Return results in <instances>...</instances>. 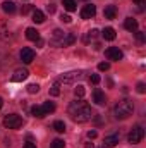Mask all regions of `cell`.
<instances>
[{
  "label": "cell",
  "instance_id": "cell-16",
  "mask_svg": "<svg viewBox=\"0 0 146 148\" xmlns=\"http://www.w3.org/2000/svg\"><path fill=\"white\" fill-rule=\"evenodd\" d=\"M105 19H115V16H117V9H115V5H108V7H105Z\"/></svg>",
  "mask_w": 146,
  "mask_h": 148
},
{
  "label": "cell",
  "instance_id": "cell-14",
  "mask_svg": "<svg viewBox=\"0 0 146 148\" xmlns=\"http://www.w3.org/2000/svg\"><path fill=\"white\" fill-rule=\"evenodd\" d=\"M2 10H3L5 14H14V12H16V3L10 2V0H7V2L2 3Z\"/></svg>",
  "mask_w": 146,
  "mask_h": 148
},
{
  "label": "cell",
  "instance_id": "cell-30",
  "mask_svg": "<svg viewBox=\"0 0 146 148\" xmlns=\"http://www.w3.org/2000/svg\"><path fill=\"white\" fill-rule=\"evenodd\" d=\"M89 83L98 84V83H100V76H98V74H91V76H89Z\"/></svg>",
  "mask_w": 146,
  "mask_h": 148
},
{
  "label": "cell",
  "instance_id": "cell-17",
  "mask_svg": "<svg viewBox=\"0 0 146 148\" xmlns=\"http://www.w3.org/2000/svg\"><path fill=\"white\" fill-rule=\"evenodd\" d=\"M26 38L31 40V41H36V40H40V33H38L35 28H28L26 29Z\"/></svg>",
  "mask_w": 146,
  "mask_h": 148
},
{
  "label": "cell",
  "instance_id": "cell-21",
  "mask_svg": "<svg viewBox=\"0 0 146 148\" xmlns=\"http://www.w3.org/2000/svg\"><path fill=\"white\" fill-rule=\"evenodd\" d=\"M31 115H33V117H38V119L45 117V114H43V109H41L40 105H33V107H31Z\"/></svg>",
  "mask_w": 146,
  "mask_h": 148
},
{
  "label": "cell",
  "instance_id": "cell-27",
  "mask_svg": "<svg viewBox=\"0 0 146 148\" xmlns=\"http://www.w3.org/2000/svg\"><path fill=\"white\" fill-rule=\"evenodd\" d=\"M64 147H65L64 140H59V138H57V140L52 141V148H64Z\"/></svg>",
  "mask_w": 146,
  "mask_h": 148
},
{
  "label": "cell",
  "instance_id": "cell-22",
  "mask_svg": "<svg viewBox=\"0 0 146 148\" xmlns=\"http://www.w3.org/2000/svg\"><path fill=\"white\" fill-rule=\"evenodd\" d=\"M96 36H98V29H91V31H88V33L84 35V43H89V41H93Z\"/></svg>",
  "mask_w": 146,
  "mask_h": 148
},
{
  "label": "cell",
  "instance_id": "cell-5",
  "mask_svg": "<svg viewBox=\"0 0 146 148\" xmlns=\"http://www.w3.org/2000/svg\"><path fill=\"white\" fill-rule=\"evenodd\" d=\"M81 77H83V71H71V73H64L62 76H59L57 83L59 84H71V83L81 79Z\"/></svg>",
  "mask_w": 146,
  "mask_h": 148
},
{
  "label": "cell",
  "instance_id": "cell-20",
  "mask_svg": "<svg viewBox=\"0 0 146 148\" xmlns=\"http://www.w3.org/2000/svg\"><path fill=\"white\" fill-rule=\"evenodd\" d=\"M41 109H43V114H45V115H48V114H52V112L55 110V103H52V102H45V103L41 105Z\"/></svg>",
  "mask_w": 146,
  "mask_h": 148
},
{
  "label": "cell",
  "instance_id": "cell-12",
  "mask_svg": "<svg viewBox=\"0 0 146 148\" xmlns=\"http://www.w3.org/2000/svg\"><path fill=\"white\" fill-rule=\"evenodd\" d=\"M117 143H119V136H117V134H110V136H107V138L103 140V145L100 148H113Z\"/></svg>",
  "mask_w": 146,
  "mask_h": 148
},
{
  "label": "cell",
  "instance_id": "cell-29",
  "mask_svg": "<svg viewBox=\"0 0 146 148\" xmlns=\"http://www.w3.org/2000/svg\"><path fill=\"white\" fill-rule=\"evenodd\" d=\"M108 69H110L108 62H100V64H98V71H108Z\"/></svg>",
  "mask_w": 146,
  "mask_h": 148
},
{
  "label": "cell",
  "instance_id": "cell-23",
  "mask_svg": "<svg viewBox=\"0 0 146 148\" xmlns=\"http://www.w3.org/2000/svg\"><path fill=\"white\" fill-rule=\"evenodd\" d=\"M62 3H64V9L65 10H69V12L76 10V2L74 0H62Z\"/></svg>",
  "mask_w": 146,
  "mask_h": 148
},
{
  "label": "cell",
  "instance_id": "cell-41",
  "mask_svg": "<svg viewBox=\"0 0 146 148\" xmlns=\"http://www.w3.org/2000/svg\"><path fill=\"white\" fill-rule=\"evenodd\" d=\"M2 105H3V100H2V98H0V109H2Z\"/></svg>",
  "mask_w": 146,
  "mask_h": 148
},
{
  "label": "cell",
  "instance_id": "cell-6",
  "mask_svg": "<svg viewBox=\"0 0 146 148\" xmlns=\"http://www.w3.org/2000/svg\"><path fill=\"white\" fill-rule=\"evenodd\" d=\"M143 136H145V129H143L141 126H134V127H132V131L129 133L127 140H129V143L136 145V143H139V141L143 140Z\"/></svg>",
  "mask_w": 146,
  "mask_h": 148
},
{
  "label": "cell",
  "instance_id": "cell-11",
  "mask_svg": "<svg viewBox=\"0 0 146 148\" xmlns=\"http://www.w3.org/2000/svg\"><path fill=\"white\" fill-rule=\"evenodd\" d=\"M28 76H29V73H28V69H16L10 79H12L14 83H21V81H24V79H26Z\"/></svg>",
  "mask_w": 146,
  "mask_h": 148
},
{
  "label": "cell",
  "instance_id": "cell-32",
  "mask_svg": "<svg viewBox=\"0 0 146 148\" xmlns=\"http://www.w3.org/2000/svg\"><path fill=\"white\" fill-rule=\"evenodd\" d=\"M136 90H138V93H145V91H146V84H145V83H138Z\"/></svg>",
  "mask_w": 146,
  "mask_h": 148
},
{
  "label": "cell",
  "instance_id": "cell-35",
  "mask_svg": "<svg viewBox=\"0 0 146 148\" xmlns=\"http://www.w3.org/2000/svg\"><path fill=\"white\" fill-rule=\"evenodd\" d=\"M46 12H48V14H53V12H55V5H53V3H48V5H46Z\"/></svg>",
  "mask_w": 146,
  "mask_h": 148
},
{
  "label": "cell",
  "instance_id": "cell-4",
  "mask_svg": "<svg viewBox=\"0 0 146 148\" xmlns=\"http://www.w3.org/2000/svg\"><path fill=\"white\" fill-rule=\"evenodd\" d=\"M3 126L7 129H19L23 126V119L17 114H9V115L3 117Z\"/></svg>",
  "mask_w": 146,
  "mask_h": 148
},
{
  "label": "cell",
  "instance_id": "cell-34",
  "mask_svg": "<svg viewBox=\"0 0 146 148\" xmlns=\"http://www.w3.org/2000/svg\"><path fill=\"white\" fill-rule=\"evenodd\" d=\"M96 136H98V133H96L95 129H91V131H88V138H89V140H95Z\"/></svg>",
  "mask_w": 146,
  "mask_h": 148
},
{
  "label": "cell",
  "instance_id": "cell-8",
  "mask_svg": "<svg viewBox=\"0 0 146 148\" xmlns=\"http://www.w3.org/2000/svg\"><path fill=\"white\" fill-rule=\"evenodd\" d=\"M96 14V7L93 3H88L81 9V19H93Z\"/></svg>",
  "mask_w": 146,
  "mask_h": 148
},
{
  "label": "cell",
  "instance_id": "cell-13",
  "mask_svg": "<svg viewBox=\"0 0 146 148\" xmlns=\"http://www.w3.org/2000/svg\"><path fill=\"white\" fill-rule=\"evenodd\" d=\"M124 28L127 29V31H138V21L134 19V17H127L126 21H124Z\"/></svg>",
  "mask_w": 146,
  "mask_h": 148
},
{
  "label": "cell",
  "instance_id": "cell-40",
  "mask_svg": "<svg viewBox=\"0 0 146 148\" xmlns=\"http://www.w3.org/2000/svg\"><path fill=\"white\" fill-rule=\"evenodd\" d=\"M134 2H136V3H139V5H141V3H143V2H145V0H134Z\"/></svg>",
  "mask_w": 146,
  "mask_h": 148
},
{
  "label": "cell",
  "instance_id": "cell-1",
  "mask_svg": "<svg viewBox=\"0 0 146 148\" xmlns=\"http://www.w3.org/2000/svg\"><path fill=\"white\" fill-rule=\"evenodd\" d=\"M69 115L74 122H86L93 117V112L84 100H76L69 105Z\"/></svg>",
  "mask_w": 146,
  "mask_h": 148
},
{
  "label": "cell",
  "instance_id": "cell-18",
  "mask_svg": "<svg viewBox=\"0 0 146 148\" xmlns=\"http://www.w3.org/2000/svg\"><path fill=\"white\" fill-rule=\"evenodd\" d=\"M33 21L36 23V24H41V23H45V14L41 12V10H33Z\"/></svg>",
  "mask_w": 146,
  "mask_h": 148
},
{
  "label": "cell",
  "instance_id": "cell-33",
  "mask_svg": "<svg viewBox=\"0 0 146 148\" xmlns=\"http://www.w3.org/2000/svg\"><path fill=\"white\" fill-rule=\"evenodd\" d=\"M33 10V5H24L23 9H21V14L24 16V14H28V12H31Z\"/></svg>",
  "mask_w": 146,
  "mask_h": 148
},
{
  "label": "cell",
  "instance_id": "cell-7",
  "mask_svg": "<svg viewBox=\"0 0 146 148\" xmlns=\"http://www.w3.org/2000/svg\"><path fill=\"white\" fill-rule=\"evenodd\" d=\"M19 55H21V60H23L24 64H31V62L35 60V50L29 48V47H24Z\"/></svg>",
  "mask_w": 146,
  "mask_h": 148
},
{
  "label": "cell",
  "instance_id": "cell-10",
  "mask_svg": "<svg viewBox=\"0 0 146 148\" xmlns=\"http://www.w3.org/2000/svg\"><path fill=\"white\" fill-rule=\"evenodd\" d=\"M93 102H95L96 105H105V103H107V97H105V93H103L100 88H96V90L93 91Z\"/></svg>",
  "mask_w": 146,
  "mask_h": 148
},
{
  "label": "cell",
  "instance_id": "cell-19",
  "mask_svg": "<svg viewBox=\"0 0 146 148\" xmlns=\"http://www.w3.org/2000/svg\"><path fill=\"white\" fill-rule=\"evenodd\" d=\"M102 35H103V38H105V40L112 41V40H115V29H113V28H105Z\"/></svg>",
  "mask_w": 146,
  "mask_h": 148
},
{
  "label": "cell",
  "instance_id": "cell-37",
  "mask_svg": "<svg viewBox=\"0 0 146 148\" xmlns=\"http://www.w3.org/2000/svg\"><path fill=\"white\" fill-rule=\"evenodd\" d=\"M23 148H36V145H35V143H26Z\"/></svg>",
  "mask_w": 146,
  "mask_h": 148
},
{
  "label": "cell",
  "instance_id": "cell-26",
  "mask_svg": "<svg viewBox=\"0 0 146 148\" xmlns=\"http://www.w3.org/2000/svg\"><path fill=\"white\" fill-rule=\"evenodd\" d=\"M50 95H52V97H59V95H60L59 83H53V84H52V88H50Z\"/></svg>",
  "mask_w": 146,
  "mask_h": 148
},
{
  "label": "cell",
  "instance_id": "cell-3",
  "mask_svg": "<svg viewBox=\"0 0 146 148\" xmlns=\"http://www.w3.org/2000/svg\"><path fill=\"white\" fill-rule=\"evenodd\" d=\"M132 110H134L132 102H131V100H122V102H119V103L115 105L113 114H115V119L124 121V119H127V117L132 114Z\"/></svg>",
  "mask_w": 146,
  "mask_h": 148
},
{
  "label": "cell",
  "instance_id": "cell-2",
  "mask_svg": "<svg viewBox=\"0 0 146 148\" xmlns=\"http://www.w3.org/2000/svg\"><path fill=\"white\" fill-rule=\"evenodd\" d=\"M76 41V36L72 33L62 31V29H53L52 36H50V45L53 47H69Z\"/></svg>",
  "mask_w": 146,
  "mask_h": 148
},
{
  "label": "cell",
  "instance_id": "cell-39",
  "mask_svg": "<svg viewBox=\"0 0 146 148\" xmlns=\"http://www.w3.org/2000/svg\"><path fill=\"white\" fill-rule=\"evenodd\" d=\"M84 148H95V147H93V143H86V145H84Z\"/></svg>",
  "mask_w": 146,
  "mask_h": 148
},
{
  "label": "cell",
  "instance_id": "cell-36",
  "mask_svg": "<svg viewBox=\"0 0 146 148\" xmlns=\"http://www.w3.org/2000/svg\"><path fill=\"white\" fill-rule=\"evenodd\" d=\"M138 40H139V41H145V35H143L141 31H138Z\"/></svg>",
  "mask_w": 146,
  "mask_h": 148
},
{
  "label": "cell",
  "instance_id": "cell-15",
  "mask_svg": "<svg viewBox=\"0 0 146 148\" xmlns=\"http://www.w3.org/2000/svg\"><path fill=\"white\" fill-rule=\"evenodd\" d=\"M0 38H2L3 41H9V40H10V33H9V29H7V24H5V23H0Z\"/></svg>",
  "mask_w": 146,
  "mask_h": 148
},
{
  "label": "cell",
  "instance_id": "cell-38",
  "mask_svg": "<svg viewBox=\"0 0 146 148\" xmlns=\"http://www.w3.org/2000/svg\"><path fill=\"white\" fill-rule=\"evenodd\" d=\"M36 45H38V47H43V40H41V38L36 40Z\"/></svg>",
  "mask_w": 146,
  "mask_h": 148
},
{
  "label": "cell",
  "instance_id": "cell-9",
  "mask_svg": "<svg viewBox=\"0 0 146 148\" xmlns=\"http://www.w3.org/2000/svg\"><path fill=\"white\" fill-rule=\"evenodd\" d=\"M105 57L108 59V60H122V57H124V53L119 50V48H115V47H110L105 50Z\"/></svg>",
  "mask_w": 146,
  "mask_h": 148
},
{
  "label": "cell",
  "instance_id": "cell-31",
  "mask_svg": "<svg viewBox=\"0 0 146 148\" xmlns=\"http://www.w3.org/2000/svg\"><path fill=\"white\" fill-rule=\"evenodd\" d=\"M60 21H62V23H67V24H69V23L72 21V17H71L69 14H62V16H60Z\"/></svg>",
  "mask_w": 146,
  "mask_h": 148
},
{
  "label": "cell",
  "instance_id": "cell-28",
  "mask_svg": "<svg viewBox=\"0 0 146 148\" xmlns=\"http://www.w3.org/2000/svg\"><path fill=\"white\" fill-rule=\"evenodd\" d=\"M38 91H40V86H38V84H35V83L28 86V93H31V95H35V93H38Z\"/></svg>",
  "mask_w": 146,
  "mask_h": 148
},
{
  "label": "cell",
  "instance_id": "cell-24",
  "mask_svg": "<svg viewBox=\"0 0 146 148\" xmlns=\"http://www.w3.org/2000/svg\"><path fill=\"white\" fill-rule=\"evenodd\" d=\"M84 93H86V90H84V86H83V84H77V86L74 88V95H76L77 98H83V97H84Z\"/></svg>",
  "mask_w": 146,
  "mask_h": 148
},
{
  "label": "cell",
  "instance_id": "cell-25",
  "mask_svg": "<svg viewBox=\"0 0 146 148\" xmlns=\"http://www.w3.org/2000/svg\"><path fill=\"white\" fill-rule=\"evenodd\" d=\"M53 129H55L57 133H64V131H65V124H64L62 121H55V122H53Z\"/></svg>",
  "mask_w": 146,
  "mask_h": 148
}]
</instances>
